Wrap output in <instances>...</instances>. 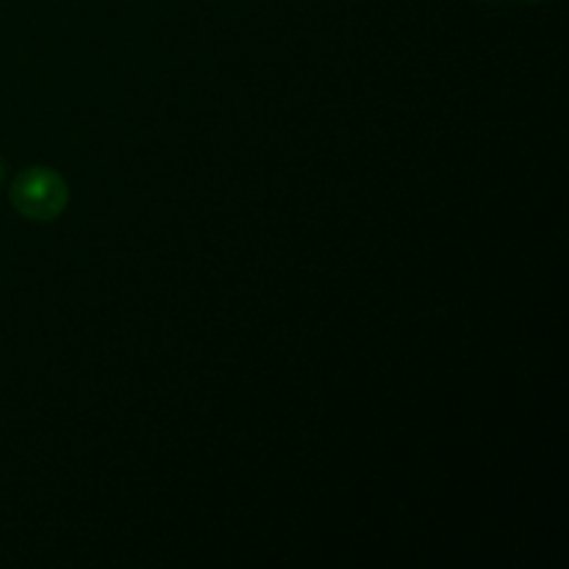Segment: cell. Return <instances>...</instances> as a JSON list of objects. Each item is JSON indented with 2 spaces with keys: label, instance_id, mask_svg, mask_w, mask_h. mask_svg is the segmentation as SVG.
Wrapping results in <instances>:
<instances>
[{
  "label": "cell",
  "instance_id": "obj_2",
  "mask_svg": "<svg viewBox=\"0 0 569 569\" xmlns=\"http://www.w3.org/2000/svg\"><path fill=\"white\" fill-rule=\"evenodd\" d=\"M3 176H6V164H3V159H0V181H3Z\"/></svg>",
  "mask_w": 569,
  "mask_h": 569
},
{
  "label": "cell",
  "instance_id": "obj_1",
  "mask_svg": "<svg viewBox=\"0 0 569 569\" xmlns=\"http://www.w3.org/2000/svg\"><path fill=\"white\" fill-rule=\"evenodd\" d=\"M9 200L26 220L50 222L64 214L70 189L64 178L50 167H28L11 183Z\"/></svg>",
  "mask_w": 569,
  "mask_h": 569
}]
</instances>
